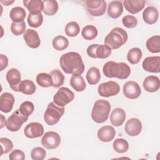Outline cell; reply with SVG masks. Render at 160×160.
Segmentation results:
<instances>
[{
  "label": "cell",
  "mask_w": 160,
  "mask_h": 160,
  "mask_svg": "<svg viewBox=\"0 0 160 160\" xmlns=\"http://www.w3.org/2000/svg\"><path fill=\"white\" fill-rule=\"evenodd\" d=\"M59 64L66 74H80L84 71V64L81 55L76 52L63 54L59 59Z\"/></svg>",
  "instance_id": "cell-1"
},
{
  "label": "cell",
  "mask_w": 160,
  "mask_h": 160,
  "mask_svg": "<svg viewBox=\"0 0 160 160\" xmlns=\"http://www.w3.org/2000/svg\"><path fill=\"white\" fill-rule=\"evenodd\" d=\"M102 71L104 76L108 78H116L119 79H126L130 75L131 69L124 62L108 61L104 64Z\"/></svg>",
  "instance_id": "cell-2"
},
{
  "label": "cell",
  "mask_w": 160,
  "mask_h": 160,
  "mask_svg": "<svg viewBox=\"0 0 160 160\" xmlns=\"http://www.w3.org/2000/svg\"><path fill=\"white\" fill-rule=\"evenodd\" d=\"M128 38L127 32L121 28L116 27L108 33L104 40V42L111 49H117L127 42Z\"/></svg>",
  "instance_id": "cell-3"
},
{
  "label": "cell",
  "mask_w": 160,
  "mask_h": 160,
  "mask_svg": "<svg viewBox=\"0 0 160 160\" xmlns=\"http://www.w3.org/2000/svg\"><path fill=\"white\" fill-rule=\"evenodd\" d=\"M111 110L110 103L104 99L96 101L93 106L91 111V118L96 123H102L106 121Z\"/></svg>",
  "instance_id": "cell-4"
},
{
  "label": "cell",
  "mask_w": 160,
  "mask_h": 160,
  "mask_svg": "<svg viewBox=\"0 0 160 160\" xmlns=\"http://www.w3.org/2000/svg\"><path fill=\"white\" fill-rule=\"evenodd\" d=\"M64 108L59 106L54 102H51L48 105L44 114V120L49 126L56 124L64 113Z\"/></svg>",
  "instance_id": "cell-5"
},
{
  "label": "cell",
  "mask_w": 160,
  "mask_h": 160,
  "mask_svg": "<svg viewBox=\"0 0 160 160\" xmlns=\"http://www.w3.org/2000/svg\"><path fill=\"white\" fill-rule=\"evenodd\" d=\"M88 55L92 58L105 59L111 54V49L106 44H93L88 47Z\"/></svg>",
  "instance_id": "cell-6"
},
{
  "label": "cell",
  "mask_w": 160,
  "mask_h": 160,
  "mask_svg": "<svg viewBox=\"0 0 160 160\" xmlns=\"http://www.w3.org/2000/svg\"><path fill=\"white\" fill-rule=\"evenodd\" d=\"M28 117L22 115L19 111L16 110L8 119L6 124V128L12 132H16L19 130L22 124L26 122Z\"/></svg>",
  "instance_id": "cell-7"
},
{
  "label": "cell",
  "mask_w": 160,
  "mask_h": 160,
  "mask_svg": "<svg viewBox=\"0 0 160 160\" xmlns=\"http://www.w3.org/2000/svg\"><path fill=\"white\" fill-rule=\"evenodd\" d=\"M74 98V94L69 88H60L53 96V102L59 106L64 107Z\"/></svg>",
  "instance_id": "cell-8"
},
{
  "label": "cell",
  "mask_w": 160,
  "mask_h": 160,
  "mask_svg": "<svg viewBox=\"0 0 160 160\" xmlns=\"http://www.w3.org/2000/svg\"><path fill=\"white\" fill-rule=\"evenodd\" d=\"M85 6L88 12L92 16H101L106 10V2L104 0H86Z\"/></svg>",
  "instance_id": "cell-9"
},
{
  "label": "cell",
  "mask_w": 160,
  "mask_h": 160,
  "mask_svg": "<svg viewBox=\"0 0 160 160\" xmlns=\"http://www.w3.org/2000/svg\"><path fill=\"white\" fill-rule=\"evenodd\" d=\"M98 91L101 96L109 98L117 95L120 91V86L116 82L109 81L100 84Z\"/></svg>",
  "instance_id": "cell-10"
},
{
  "label": "cell",
  "mask_w": 160,
  "mask_h": 160,
  "mask_svg": "<svg viewBox=\"0 0 160 160\" xmlns=\"http://www.w3.org/2000/svg\"><path fill=\"white\" fill-rule=\"evenodd\" d=\"M60 143V136L54 131H48L46 132L41 139L42 146L48 149H56L59 146Z\"/></svg>",
  "instance_id": "cell-11"
},
{
  "label": "cell",
  "mask_w": 160,
  "mask_h": 160,
  "mask_svg": "<svg viewBox=\"0 0 160 160\" xmlns=\"http://www.w3.org/2000/svg\"><path fill=\"white\" fill-rule=\"evenodd\" d=\"M123 94L128 99H135L140 96L141 89L136 82L129 81L124 84Z\"/></svg>",
  "instance_id": "cell-12"
},
{
  "label": "cell",
  "mask_w": 160,
  "mask_h": 160,
  "mask_svg": "<svg viewBox=\"0 0 160 160\" xmlns=\"http://www.w3.org/2000/svg\"><path fill=\"white\" fill-rule=\"evenodd\" d=\"M24 133L26 137L30 139L41 137L44 133V128L42 125L38 122H32L29 123L24 129Z\"/></svg>",
  "instance_id": "cell-13"
},
{
  "label": "cell",
  "mask_w": 160,
  "mask_h": 160,
  "mask_svg": "<svg viewBox=\"0 0 160 160\" xmlns=\"http://www.w3.org/2000/svg\"><path fill=\"white\" fill-rule=\"evenodd\" d=\"M6 78L10 88L16 92H19V85L21 82V76L19 71L16 68L9 69L6 73Z\"/></svg>",
  "instance_id": "cell-14"
},
{
  "label": "cell",
  "mask_w": 160,
  "mask_h": 160,
  "mask_svg": "<svg viewBox=\"0 0 160 160\" xmlns=\"http://www.w3.org/2000/svg\"><path fill=\"white\" fill-rule=\"evenodd\" d=\"M23 38L26 45L30 48H38L41 44V40L37 31L32 29L26 30L23 34Z\"/></svg>",
  "instance_id": "cell-15"
},
{
  "label": "cell",
  "mask_w": 160,
  "mask_h": 160,
  "mask_svg": "<svg viewBox=\"0 0 160 160\" xmlns=\"http://www.w3.org/2000/svg\"><path fill=\"white\" fill-rule=\"evenodd\" d=\"M142 68L148 72L158 73L160 71V57L150 56L144 59L142 64Z\"/></svg>",
  "instance_id": "cell-16"
},
{
  "label": "cell",
  "mask_w": 160,
  "mask_h": 160,
  "mask_svg": "<svg viewBox=\"0 0 160 160\" xmlns=\"http://www.w3.org/2000/svg\"><path fill=\"white\" fill-rule=\"evenodd\" d=\"M124 130L130 136H138L142 131V123L138 118H131L126 122Z\"/></svg>",
  "instance_id": "cell-17"
},
{
  "label": "cell",
  "mask_w": 160,
  "mask_h": 160,
  "mask_svg": "<svg viewBox=\"0 0 160 160\" xmlns=\"http://www.w3.org/2000/svg\"><path fill=\"white\" fill-rule=\"evenodd\" d=\"M15 99L14 96L9 92H4L0 96V110L1 111L8 113L12 108Z\"/></svg>",
  "instance_id": "cell-18"
},
{
  "label": "cell",
  "mask_w": 160,
  "mask_h": 160,
  "mask_svg": "<svg viewBox=\"0 0 160 160\" xmlns=\"http://www.w3.org/2000/svg\"><path fill=\"white\" fill-rule=\"evenodd\" d=\"M124 8L131 14H135L140 12L144 8L146 1L144 0H124L123 1Z\"/></svg>",
  "instance_id": "cell-19"
},
{
  "label": "cell",
  "mask_w": 160,
  "mask_h": 160,
  "mask_svg": "<svg viewBox=\"0 0 160 160\" xmlns=\"http://www.w3.org/2000/svg\"><path fill=\"white\" fill-rule=\"evenodd\" d=\"M116 134V131L112 126H104L101 127L98 131V139L103 142H108L111 141Z\"/></svg>",
  "instance_id": "cell-20"
},
{
  "label": "cell",
  "mask_w": 160,
  "mask_h": 160,
  "mask_svg": "<svg viewBox=\"0 0 160 160\" xmlns=\"http://www.w3.org/2000/svg\"><path fill=\"white\" fill-rule=\"evenodd\" d=\"M159 18V12L158 9L152 6H148L145 8L142 12V18L144 21L148 24H155Z\"/></svg>",
  "instance_id": "cell-21"
},
{
  "label": "cell",
  "mask_w": 160,
  "mask_h": 160,
  "mask_svg": "<svg viewBox=\"0 0 160 160\" xmlns=\"http://www.w3.org/2000/svg\"><path fill=\"white\" fill-rule=\"evenodd\" d=\"M145 91L149 92H154L159 90L160 87V80L156 76H147L142 83Z\"/></svg>",
  "instance_id": "cell-22"
},
{
  "label": "cell",
  "mask_w": 160,
  "mask_h": 160,
  "mask_svg": "<svg viewBox=\"0 0 160 160\" xmlns=\"http://www.w3.org/2000/svg\"><path fill=\"white\" fill-rule=\"evenodd\" d=\"M126 119L125 111L120 108H116L112 110L110 115V121L114 126H120Z\"/></svg>",
  "instance_id": "cell-23"
},
{
  "label": "cell",
  "mask_w": 160,
  "mask_h": 160,
  "mask_svg": "<svg viewBox=\"0 0 160 160\" xmlns=\"http://www.w3.org/2000/svg\"><path fill=\"white\" fill-rule=\"evenodd\" d=\"M123 11V5L120 1H111L108 6V14L112 19L118 18Z\"/></svg>",
  "instance_id": "cell-24"
},
{
  "label": "cell",
  "mask_w": 160,
  "mask_h": 160,
  "mask_svg": "<svg viewBox=\"0 0 160 160\" xmlns=\"http://www.w3.org/2000/svg\"><path fill=\"white\" fill-rule=\"evenodd\" d=\"M24 6L28 9L29 13L38 14L43 11V1L40 0H24Z\"/></svg>",
  "instance_id": "cell-25"
},
{
  "label": "cell",
  "mask_w": 160,
  "mask_h": 160,
  "mask_svg": "<svg viewBox=\"0 0 160 160\" xmlns=\"http://www.w3.org/2000/svg\"><path fill=\"white\" fill-rule=\"evenodd\" d=\"M70 85L77 92H82L86 88V82L80 74H72L70 79Z\"/></svg>",
  "instance_id": "cell-26"
},
{
  "label": "cell",
  "mask_w": 160,
  "mask_h": 160,
  "mask_svg": "<svg viewBox=\"0 0 160 160\" xmlns=\"http://www.w3.org/2000/svg\"><path fill=\"white\" fill-rule=\"evenodd\" d=\"M19 92L26 95L33 94L36 91V86L33 81L29 79L22 81L19 85Z\"/></svg>",
  "instance_id": "cell-27"
},
{
  "label": "cell",
  "mask_w": 160,
  "mask_h": 160,
  "mask_svg": "<svg viewBox=\"0 0 160 160\" xmlns=\"http://www.w3.org/2000/svg\"><path fill=\"white\" fill-rule=\"evenodd\" d=\"M86 80L90 85H95L99 82L101 79L99 69L96 67L90 68L86 75Z\"/></svg>",
  "instance_id": "cell-28"
},
{
  "label": "cell",
  "mask_w": 160,
  "mask_h": 160,
  "mask_svg": "<svg viewBox=\"0 0 160 160\" xmlns=\"http://www.w3.org/2000/svg\"><path fill=\"white\" fill-rule=\"evenodd\" d=\"M26 15V11L24 8L16 6L11 9L9 12V17L12 22H19L23 21Z\"/></svg>",
  "instance_id": "cell-29"
},
{
  "label": "cell",
  "mask_w": 160,
  "mask_h": 160,
  "mask_svg": "<svg viewBox=\"0 0 160 160\" xmlns=\"http://www.w3.org/2000/svg\"><path fill=\"white\" fill-rule=\"evenodd\" d=\"M148 50L152 53H159L160 52V36H153L149 38L146 43Z\"/></svg>",
  "instance_id": "cell-30"
},
{
  "label": "cell",
  "mask_w": 160,
  "mask_h": 160,
  "mask_svg": "<svg viewBox=\"0 0 160 160\" xmlns=\"http://www.w3.org/2000/svg\"><path fill=\"white\" fill-rule=\"evenodd\" d=\"M43 1V12L48 16L54 15L58 10V4L54 0H44Z\"/></svg>",
  "instance_id": "cell-31"
},
{
  "label": "cell",
  "mask_w": 160,
  "mask_h": 160,
  "mask_svg": "<svg viewBox=\"0 0 160 160\" xmlns=\"http://www.w3.org/2000/svg\"><path fill=\"white\" fill-rule=\"evenodd\" d=\"M36 82L41 87L48 88L52 86L53 80L50 74L41 72L36 76Z\"/></svg>",
  "instance_id": "cell-32"
},
{
  "label": "cell",
  "mask_w": 160,
  "mask_h": 160,
  "mask_svg": "<svg viewBox=\"0 0 160 160\" xmlns=\"http://www.w3.org/2000/svg\"><path fill=\"white\" fill-rule=\"evenodd\" d=\"M142 56V51L140 48H133L129 50L127 54V59L132 64L139 63Z\"/></svg>",
  "instance_id": "cell-33"
},
{
  "label": "cell",
  "mask_w": 160,
  "mask_h": 160,
  "mask_svg": "<svg viewBox=\"0 0 160 160\" xmlns=\"http://www.w3.org/2000/svg\"><path fill=\"white\" fill-rule=\"evenodd\" d=\"M53 48L57 51H63L69 46L68 39L63 36H57L54 37L52 41Z\"/></svg>",
  "instance_id": "cell-34"
},
{
  "label": "cell",
  "mask_w": 160,
  "mask_h": 160,
  "mask_svg": "<svg viewBox=\"0 0 160 160\" xmlns=\"http://www.w3.org/2000/svg\"><path fill=\"white\" fill-rule=\"evenodd\" d=\"M98 29L93 25H86L81 31L82 38L86 40H92L98 35Z\"/></svg>",
  "instance_id": "cell-35"
},
{
  "label": "cell",
  "mask_w": 160,
  "mask_h": 160,
  "mask_svg": "<svg viewBox=\"0 0 160 160\" xmlns=\"http://www.w3.org/2000/svg\"><path fill=\"white\" fill-rule=\"evenodd\" d=\"M114 151L118 153H124L129 149L128 142L122 138H118L115 139L112 144Z\"/></svg>",
  "instance_id": "cell-36"
},
{
  "label": "cell",
  "mask_w": 160,
  "mask_h": 160,
  "mask_svg": "<svg viewBox=\"0 0 160 160\" xmlns=\"http://www.w3.org/2000/svg\"><path fill=\"white\" fill-rule=\"evenodd\" d=\"M28 24L32 28H38L41 26L43 22V16L42 13L31 14L29 13L27 19Z\"/></svg>",
  "instance_id": "cell-37"
},
{
  "label": "cell",
  "mask_w": 160,
  "mask_h": 160,
  "mask_svg": "<svg viewBox=\"0 0 160 160\" xmlns=\"http://www.w3.org/2000/svg\"><path fill=\"white\" fill-rule=\"evenodd\" d=\"M50 74L52 76V80H53L52 87L55 88H58L63 84L64 76L60 70L58 69H54L51 71Z\"/></svg>",
  "instance_id": "cell-38"
},
{
  "label": "cell",
  "mask_w": 160,
  "mask_h": 160,
  "mask_svg": "<svg viewBox=\"0 0 160 160\" xmlns=\"http://www.w3.org/2000/svg\"><path fill=\"white\" fill-rule=\"evenodd\" d=\"M80 31V28L76 21L69 22L65 26V33L69 37L76 36Z\"/></svg>",
  "instance_id": "cell-39"
},
{
  "label": "cell",
  "mask_w": 160,
  "mask_h": 160,
  "mask_svg": "<svg viewBox=\"0 0 160 160\" xmlns=\"http://www.w3.org/2000/svg\"><path fill=\"white\" fill-rule=\"evenodd\" d=\"M34 106L31 101H24L19 106V111L24 116L29 117L34 111Z\"/></svg>",
  "instance_id": "cell-40"
},
{
  "label": "cell",
  "mask_w": 160,
  "mask_h": 160,
  "mask_svg": "<svg viewBox=\"0 0 160 160\" xmlns=\"http://www.w3.org/2000/svg\"><path fill=\"white\" fill-rule=\"evenodd\" d=\"M26 23L25 22L21 21L19 22H12L11 24V31L16 36H19L25 32Z\"/></svg>",
  "instance_id": "cell-41"
},
{
  "label": "cell",
  "mask_w": 160,
  "mask_h": 160,
  "mask_svg": "<svg viewBox=\"0 0 160 160\" xmlns=\"http://www.w3.org/2000/svg\"><path fill=\"white\" fill-rule=\"evenodd\" d=\"M0 143H1V156L4 154L8 153L13 148V143L8 138H0Z\"/></svg>",
  "instance_id": "cell-42"
},
{
  "label": "cell",
  "mask_w": 160,
  "mask_h": 160,
  "mask_svg": "<svg viewBox=\"0 0 160 160\" xmlns=\"http://www.w3.org/2000/svg\"><path fill=\"white\" fill-rule=\"evenodd\" d=\"M46 156V152L45 149L41 147H36L31 152V157L33 160H42Z\"/></svg>",
  "instance_id": "cell-43"
},
{
  "label": "cell",
  "mask_w": 160,
  "mask_h": 160,
  "mask_svg": "<svg viewBox=\"0 0 160 160\" xmlns=\"http://www.w3.org/2000/svg\"><path fill=\"white\" fill-rule=\"evenodd\" d=\"M122 24L128 28H133L138 24V20L136 17L132 15H126L122 19Z\"/></svg>",
  "instance_id": "cell-44"
},
{
  "label": "cell",
  "mask_w": 160,
  "mask_h": 160,
  "mask_svg": "<svg viewBox=\"0 0 160 160\" xmlns=\"http://www.w3.org/2000/svg\"><path fill=\"white\" fill-rule=\"evenodd\" d=\"M9 159L11 160H24L25 159V154L21 150L14 149L10 153Z\"/></svg>",
  "instance_id": "cell-45"
},
{
  "label": "cell",
  "mask_w": 160,
  "mask_h": 160,
  "mask_svg": "<svg viewBox=\"0 0 160 160\" xmlns=\"http://www.w3.org/2000/svg\"><path fill=\"white\" fill-rule=\"evenodd\" d=\"M1 58V70L2 71L4 69H5L8 66V58H7L6 56L1 54L0 55Z\"/></svg>",
  "instance_id": "cell-46"
},
{
  "label": "cell",
  "mask_w": 160,
  "mask_h": 160,
  "mask_svg": "<svg viewBox=\"0 0 160 160\" xmlns=\"http://www.w3.org/2000/svg\"><path fill=\"white\" fill-rule=\"evenodd\" d=\"M0 2H1V3L3 4L4 5L8 6H9L10 4H12V3L14 2V1H1Z\"/></svg>",
  "instance_id": "cell-47"
}]
</instances>
